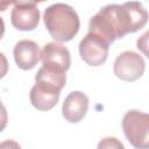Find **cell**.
<instances>
[{
    "label": "cell",
    "instance_id": "cell-1",
    "mask_svg": "<svg viewBox=\"0 0 149 149\" xmlns=\"http://www.w3.org/2000/svg\"><path fill=\"white\" fill-rule=\"evenodd\" d=\"M148 21L147 9L141 2L128 1L122 5L102 7L88 23V31L98 35L109 45L115 40L143 28Z\"/></svg>",
    "mask_w": 149,
    "mask_h": 149
},
{
    "label": "cell",
    "instance_id": "cell-2",
    "mask_svg": "<svg viewBox=\"0 0 149 149\" xmlns=\"http://www.w3.org/2000/svg\"><path fill=\"white\" fill-rule=\"evenodd\" d=\"M66 76L64 72L42 66L35 76V85L30 90V102L38 111L54 108L64 87Z\"/></svg>",
    "mask_w": 149,
    "mask_h": 149
},
{
    "label": "cell",
    "instance_id": "cell-3",
    "mask_svg": "<svg viewBox=\"0 0 149 149\" xmlns=\"http://www.w3.org/2000/svg\"><path fill=\"white\" fill-rule=\"evenodd\" d=\"M44 24L56 42L71 41L78 33L80 21L76 10L66 3H55L44 10Z\"/></svg>",
    "mask_w": 149,
    "mask_h": 149
},
{
    "label": "cell",
    "instance_id": "cell-4",
    "mask_svg": "<svg viewBox=\"0 0 149 149\" xmlns=\"http://www.w3.org/2000/svg\"><path fill=\"white\" fill-rule=\"evenodd\" d=\"M122 129L128 142L137 149L149 147V115L147 113L132 109L122 119Z\"/></svg>",
    "mask_w": 149,
    "mask_h": 149
},
{
    "label": "cell",
    "instance_id": "cell-5",
    "mask_svg": "<svg viewBox=\"0 0 149 149\" xmlns=\"http://www.w3.org/2000/svg\"><path fill=\"white\" fill-rule=\"evenodd\" d=\"M114 73L118 78L126 81H134L142 77L146 63L141 55L134 51H123L114 62Z\"/></svg>",
    "mask_w": 149,
    "mask_h": 149
},
{
    "label": "cell",
    "instance_id": "cell-6",
    "mask_svg": "<svg viewBox=\"0 0 149 149\" xmlns=\"http://www.w3.org/2000/svg\"><path fill=\"white\" fill-rule=\"evenodd\" d=\"M109 44L98 35L88 31V34L79 43V55L81 59L92 66L104 64L108 56Z\"/></svg>",
    "mask_w": 149,
    "mask_h": 149
},
{
    "label": "cell",
    "instance_id": "cell-7",
    "mask_svg": "<svg viewBox=\"0 0 149 149\" xmlns=\"http://www.w3.org/2000/svg\"><path fill=\"white\" fill-rule=\"evenodd\" d=\"M10 22L17 30H34L40 22V10L29 0H16L10 13Z\"/></svg>",
    "mask_w": 149,
    "mask_h": 149
},
{
    "label": "cell",
    "instance_id": "cell-8",
    "mask_svg": "<svg viewBox=\"0 0 149 149\" xmlns=\"http://www.w3.org/2000/svg\"><path fill=\"white\" fill-rule=\"evenodd\" d=\"M40 58L44 66L57 69L63 72H66L71 64L69 50L57 42L47 43L41 50Z\"/></svg>",
    "mask_w": 149,
    "mask_h": 149
},
{
    "label": "cell",
    "instance_id": "cell-9",
    "mask_svg": "<svg viewBox=\"0 0 149 149\" xmlns=\"http://www.w3.org/2000/svg\"><path fill=\"white\" fill-rule=\"evenodd\" d=\"M88 109V99L80 91H73L68 94L63 102L62 114L70 123H77L84 119Z\"/></svg>",
    "mask_w": 149,
    "mask_h": 149
},
{
    "label": "cell",
    "instance_id": "cell-10",
    "mask_svg": "<svg viewBox=\"0 0 149 149\" xmlns=\"http://www.w3.org/2000/svg\"><path fill=\"white\" fill-rule=\"evenodd\" d=\"M13 55H14L15 63L20 69L30 70L40 61L41 51L38 45L34 41L22 40L15 44Z\"/></svg>",
    "mask_w": 149,
    "mask_h": 149
},
{
    "label": "cell",
    "instance_id": "cell-11",
    "mask_svg": "<svg viewBox=\"0 0 149 149\" xmlns=\"http://www.w3.org/2000/svg\"><path fill=\"white\" fill-rule=\"evenodd\" d=\"M99 148H109V147H118V148H123V146L114 137H106L104 141H101L98 146Z\"/></svg>",
    "mask_w": 149,
    "mask_h": 149
},
{
    "label": "cell",
    "instance_id": "cell-12",
    "mask_svg": "<svg viewBox=\"0 0 149 149\" xmlns=\"http://www.w3.org/2000/svg\"><path fill=\"white\" fill-rule=\"evenodd\" d=\"M8 71V62L3 54L0 52V79L3 78L7 74Z\"/></svg>",
    "mask_w": 149,
    "mask_h": 149
},
{
    "label": "cell",
    "instance_id": "cell-13",
    "mask_svg": "<svg viewBox=\"0 0 149 149\" xmlns=\"http://www.w3.org/2000/svg\"><path fill=\"white\" fill-rule=\"evenodd\" d=\"M7 120H8V116H7V111L3 105L0 106V132H2L6 126H7Z\"/></svg>",
    "mask_w": 149,
    "mask_h": 149
},
{
    "label": "cell",
    "instance_id": "cell-14",
    "mask_svg": "<svg viewBox=\"0 0 149 149\" xmlns=\"http://www.w3.org/2000/svg\"><path fill=\"white\" fill-rule=\"evenodd\" d=\"M16 0H0V12H3L7 9V7L12 3H15Z\"/></svg>",
    "mask_w": 149,
    "mask_h": 149
},
{
    "label": "cell",
    "instance_id": "cell-15",
    "mask_svg": "<svg viewBox=\"0 0 149 149\" xmlns=\"http://www.w3.org/2000/svg\"><path fill=\"white\" fill-rule=\"evenodd\" d=\"M3 34H5V22H3V20L0 17V40L2 38Z\"/></svg>",
    "mask_w": 149,
    "mask_h": 149
},
{
    "label": "cell",
    "instance_id": "cell-16",
    "mask_svg": "<svg viewBox=\"0 0 149 149\" xmlns=\"http://www.w3.org/2000/svg\"><path fill=\"white\" fill-rule=\"evenodd\" d=\"M30 2H33V3H37V2H44V1H47V0H29Z\"/></svg>",
    "mask_w": 149,
    "mask_h": 149
},
{
    "label": "cell",
    "instance_id": "cell-17",
    "mask_svg": "<svg viewBox=\"0 0 149 149\" xmlns=\"http://www.w3.org/2000/svg\"><path fill=\"white\" fill-rule=\"evenodd\" d=\"M1 105H2V104H1V102H0V106H1Z\"/></svg>",
    "mask_w": 149,
    "mask_h": 149
}]
</instances>
